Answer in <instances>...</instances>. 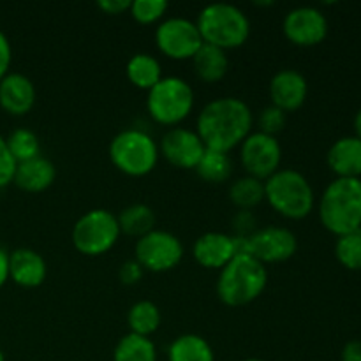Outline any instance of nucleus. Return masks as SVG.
Returning <instances> with one entry per match:
<instances>
[{
    "instance_id": "30",
    "label": "nucleus",
    "mask_w": 361,
    "mask_h": 361,
    "mask_svg": "<svg viewBox=\"0 0 361 361\" xmlns=\"http://www.w3.org/2000/svg\"><path fill=\"white\" fill-rule=\"evenodd\" d=\"M335 257L348 270H361V229L337 236Z\"/></svg>"
},
{
    "instance_id": "20",
    "label": "nucleus",
    "mask_w": 361,
    "mask_h": 361,
    "mask_svg": "<svg viewBox=\"0 0 361 361\" xmlns=\"http://www.w3.org/2000/svg\"><path fill=\"white\" fill-rule=\"evenodd\" d=\"M56 168L48 157H39L30 159L16 164V171H14L13 183H16L21 190L27 192H42L51 183L55 182Z\"/></svg>"
},
{
    "instance_id": "29",
    "label": "nucleus",
    "mask_w": 361,
    "mask_h": 361,
    "mask_svg": "<svg viewBox=\"0 0 361 361\" xmlns=\"http://www.w3.org/2000/svg\"><path fill=\"white\" fill-rule=\"evenodd\" d=\"M6 143L16 164L41 155V143H39L37 134L30 129H25V127L13 130L6 137Z\"/></svg>"
},
{
    "instance_id": "3",
    "label": "nucleus",
    "mask_w": 361,
    "mask_h": 361,
    "mask_svg": "<svg viewBox=\"0 0 361 361\" xmlns=\"http://www.w3.org/2000/svg\"><path fill=\"white\" fill-rule=\"evenodd\" d=\"M319 219L334 235L361 229V178H335L319 201Z\"/></svg>"
},
{
    "instance_id": "13",
    "label": "nucleus",
    "mask_w": 361,
    "mask_h": 361,
    "mask_svg": "<svg viewBox=\"0 0 361 361\" xmlns=\"http://www.w3.org/2000/svg\"><path fill=\"white\" fill-rule=\"evenodd\" d=\"M282 28L296 46H316L328 35V20L317 7L298 6L286 13Z\"/></svg>"
},
{
    "instance_id": "7",
    "label": "nucleus",
    "mask_w": 361,
    "mask_h": 361,
    "mask_svg": "<svg viewBox=\"0 0 361 361\" xmlns=\"http://www.w3.org/2000/svg\"><path fill=\"white\" fill-rule=\"evenodd\" d=\"M194 108V88L180 76H162L148 90L147 109L152 118L164 126H176Z\"/></svg>"
},
{
    "instance_id": "6",
    "label": "nucleus",
    "mask_w": 361,
    "mask_h": 361,
    "mask_svg": "<svg viewBox=\"0 0 361 361\" xmlns=\"http://www.w3.org/2000/svg\"><path fill=\"white\" fill-rule=\"evenodd\" d=\"M109 159L122 173L145 176L159 161V145L141 129H123L109 141Z\"/></svg>"
},
{
    "instance_id": "14",
    "label": "nucleus",
    "mask_w": 361,
    "mask_h": 361,
    "mask_svg": "<svg viewBox=\"0 0 361 361\" xmlns=\"http://www.w3.org/2000/svg\"><path fill=\"white\" fill-rule=\"evenodd\" d=\"M204 150L207 147L197 136L196 130L187 129V127H171L169 130H166L159 143V152L173 166L182 169H196Z\"/></svg>"
},
{
    "instance_id": "18",
    "label": "nucleus",
    "mask_w": 361,
    "mask_h": 361,
    "mask_svg": "<svg viewBox=\"0 0 361 361\" xmlns=\"http://www.w3.org/2000/svg\"><path fill=\"white\" fill-rule=\"evenodd\" d=\"M48 267L37 250L20 247L9 254V279L21 288H39L44 282Z\"/></svg>"
},
{
    "instance_id": "5",
    "label": "nucleus",
    "mask_w": 361,
    "mask_h": 361,
    "mask_svg": "<svg viewBox=\"0 0 361 361\" xmlns=\"http://www.w3.org/2000/svg\"><path fill=\"white\" fill-rule=\"evenodd\" d=\"M264 200L288 219H303L312 212L316 196L309 178L293 168H279L264 180Z\"/></svg>"
},
{
    "instance_id": "33",
    "label": "nucleus",
    "mask_w": 361,
    "mask_h": 361,
    "mask_svg": "<svg viewBox=\"0 0 361 361\" xmlns=\"http://www.w3.org/2000/svg\"><path fill=\"white\" fill-rule=\"evenodd\" d=\"M14 171H16V161L7 148L6 137L0 136V189L13 182Z\"/></svg>"
},
{
    "instance_id": "10",
    "label": "nucleus",
    "mask_w": 361,
    "mask_h": 361,
    "mask_svg": "<svg viewBox=\"0 0 361 361\" xmlns=\"http://www.w3.org/2000/svg\"><path fill=\"white\" fill-rule=\"evenodd\" d=\"M155 42L169 59H192L203 44L196 21L185 16H169L155 28Z\"/></svg>"
},
{
    "instance_id": "37",
    "label": "nucleus",
    "mask_w": 361,
    "mask_h": 361,
    "mask_svg": "<svg viewBox=\"0 0 361 361\" xmlns=\"http://www.w3.org/2000/svg\"><path fill=\"white\" fill-rule=\"evenodd\" d=\"M97 6L108 14H120L123 11H129L130 0H99Z\"/></svg>"
},
{
    "instance_id": "41",
    "label": "nucleus",
    "mask_w": 361,
    "mask_h": 361,
    "mask_svg": "<svg viewBox=\"0 0 361 361\" xmlns=\"http://www.w3.org/2000/svg\"><path fill=\"white\" fill-rule=\"evenodd\" d=\"M0 361H6V356H4V353H2V349H0Z\"/></svg>"
},
{
    "instance_id": "2",
    "label": "nucleus",
    "mask_w": 361,
    "mask_h": 361,
    "mask_svg": "<svg viewBox=\"0 0 361 361\" xmlns=\"http://www.w3.org/2000/svg\"><path fill=\"white\" fill-rule=\"evenodd\" d=\"M268 270L250 254H236L221 270L217 296L229 307H242L254 302L264 291Z\"/></svg>"
},
{
    "instance_id": "42",
    "label": "nucleus",
    "mask_w": 361,
    "mask_h": 361,
    "mask_svg": "<svg viewBox=\"0 0 361 361\" xmlns=\"http://www.w3.org/2000/svg\"><path fill=\"white\" fill-rule=\"evenodd\" d=\"M245 361H263V360H259V358H247Z\"/></svg>"
},
{
    "instance_id": "27",
    "label": "nucleus",
    "mask_w": 361,
    "mask_h": 361,
    "mask_svg": "<svg viewBox=\"0 0 361 361\" xmlns=\"http://www.w3.org/2000/svg\"><path fill=\"white\" fill-rule=\"evenodd\" d=\"M197 175L210 183H222L231 176L233 161L229 154L217 150H204L203 157L196 166Z\"/></svg>"
},
{
    "instance_id": "34",
    "label": "nucleus",
    "mask_w": 361,
    "mask_h": 361,
    "mask_svg": "<svg viewBox=\"0 0 361 361\" xmlns=\"http://www.w3.org/2000/svg\"><path fill=\"white\" fill-rule=\"evenodd\" d=\"M143 267H141L136 259L126 261V263H122V267L118 268L120 282H123L126 286L136 284V282H140L141 277H143Z\"/></svg>"
},
{
    "instance_id": "22",
    "label": "nucleus",
    "mask_w": 361,
    "mask_h": 361,
    "mask_svg": "<svg viewBox=\"0 0 361 361\" xmlns=\"http://www.w3.org/2000/svg\"><path fill=\"white\" fill-rule=\"evenodd\" d=\"M168 361H215V355L207 338L196 334H183L169 344Z\"/></svg>"
},
{
    "instance_id": "38",
    "label": "nucleus",
    "mask_w": 361,
    "mask_h": 361,
    "mask_svg": "<svg viewBox=\"0 0 361 361\" xmlns=\"http://www.w3.org/2000/svg\"><path fill=\"white\" fill-rule=\"evenodd\" d=\"M341 361H361V341H351L344 345Z\"/></svg>"
},
{
    "instance_id": "12",
    "label": "nucleus",
    "mask_w": 361,
    "mask_h": 361,
    "mask_svg": "<svg viewBox=\"0 0 361 361\" xmlns=\"http://www.w3.org/2000/svg\"><path fill=\"white\" fill-rule=\"evenodd\" d=\"M298 249V238L295 233L282 226H267L256 229L247 236V254L256 257L267 267L268 263H282L291 259Z\"/></svg>"
},
{
    "instance_id": "19",
    "label": "nucleus",
    "mask_w": 361,
    "mask_h": 361,
    "mask_svg": "<svg viewBox=\"0 0 361 361\" xmlns=\"http://www.w3.org/2000/svg\"><path fill=\"white\" fill-rule=\"evenodd\" d=\"M326 161L337 178H361V140L356 136L337 140L328 150Z\"/></svg>"
},
{
    "instance_id": "1",
    "label": "nucleus",
    "mask_w": 361,
    "mask_h": 361,
    "mask_svg": "<svg viewBox=\"0 0 361 361\" xmlns=\"http://www.w3.org/2000/svg\"><path fill=\"white\" fill-rule=\"evenodd\" d=\"M252 109L240 97H215L203 106L196 133L208 150L229 152L252 133Z\"/></svg>"
},
{
    "instance_id": "39",
    "label": "nucleus",
    "mask_w": 361,
    "mask_h": 361,
    "mask_svg": "<svg viewBox=\"0 0 361 361\" xmlns=\"http://www.w3.org/2000/svg\"><path fill=\"white\" fill-rule=\"evenodd\" d=\"M9 279V254L4 249H0V288Z\"/></svg>"
},
{
    "instance_id": "35",
    "label": "nucleus",
    "mask_w": 361,
    "mask_h": 361,
    "mask_svg": "<svg viewBox=\"0 0 361 361\" xmlns=\"http://www.w3.org/2000/svg\"><path fill=\"white\" fill-rule=\"evenodd\" d=\"M236 236H249L256 231V219L250 210H240L235 217Z\"/></svg>"
},
{
    "instance_id": "26",
    "label": "nucleus",
    "mask_w": 361,
    "mask_h": 361,
    "mask_svg": "<svg viewBox=\"0 0 361 361\" xmlns=\"http://www.w3.org/2000/svg\"><path fill=\"white\" fill-rule=\"evenodd\" d=\"M130 334L150 337L161 326V310L150 300H140L127 312Z\"/></svg>"
},
{
    "instance_id": "28",
    "label": "nucleus",
    "mask_w": 361,
    "mask_h": 361,
    "mask_svg": "<svg viewBox=\"0 0 361 361\" xmlns=\"http://www.w3.org/2000/svg\"><path fill=\"white\" fill-rule=\"evenodd\" d=\"M229 197L240 210H250L264 200V182L254 176H242L229 187Z\"/></svg>"
},
{
    "instance_id": "21",
    "label": "nucleus",
    "mask_w": 361,
    "mask_h": 361,
    "mask_svg": "<svg viewBox=\"0 0 361 361\" xmlns=\"http://www.w3.org/2000/svg\"><path fill=\"white\" fill-rule=\"evenodd\" d=\"M192 63L197 76L210 83L222 80L229 69V59L224 49L208 42H203L201 48L194 53Z\"/></svg>"
},
{
    "instance_id": "4",
    "label": "nucleus",
    "mask_w": 361,
    "mask_h": 361,
    "mask_svg": "<svg viewBox=\"0 0 361 361\" xmlns=\"http://www.w3.org/2000/svg\"><path fill=\"white\" fill-rule=\"evenodd\" d=\"M203 42L221 49L238 48L249 39L250 20L231 2H212L200 11L196 20Z\"/></svg>"
},
{
    "instance_id": "9",
    "label": "nucleus",
    "mask_w": 361,
    "mask_h": 361,
    "mask_svg": "<svg viewBox=\"0 0 361 361\" xmlns=\"http://www.w3.org/2000/svg\"><path fill=\"white\" fill-rule=\"evenodd\" d=\"M134 259L150 271H168L175 268L183 257V245L178 236L164 229H152L137 238L134 247Z\"/></svg>"
},
{
    "instance_id": "23",
    "label": "nucleus",
    "mask_w": 361,
    "mask_h": 361,
    "mask_svg": "<svg viewBox=\"0 0 361 361\" xmlns=\"http://www.w3.org/2000/svg\"><path fill=\"white\" fill-rule=\"evenodd\" d=\"M127 78L133 85L143 90H150L162 80L161 62L150 53H134L126 66Z\"/></svg>"
},
{
    "instance_id": "8",
    "label": "nucleus",
    "mask_w": 361,
    "mask_h": 361,
    "mask_svg": "<svg viewBox=\"0 0 361 361\" xmlns=\"http://www.w3.org/2000/svg\"><path fill=\"white\" fill-rule=\"evenodd\" d=\"M116 215L106 208H94L73 226V243L85 256H101L113 249L120 236Z\"/></svg>"
},
{
    "instance_id": "17",
    "label": "nucleus",
    "mask_w": 361,
    "mask_h": 361,
    "mask_svg": "<svg viewBox=\"0 0 361 361\" xmlns=\"http://www.w3.org/2000/svg\"><path fill=\"white\" fill-rule=\"evenodd\" d=\"M35 85L21 73H7L0 80V106L11 115H25L35 104Z\"/></svg>"
},
{
    "instance_id": "16",
    "label": "nucleus",
    "mask_w": 361,
    "mask_h": 361,
    "mask_svg": "<svg viewBox=\"0 0 361 361\" xmlns=\"http://www.w3.org/2000/svg\"><path fill=\"white\" fill-rule=\"evenodd\" d=\"M192 256L201 267L222 270L236 256L235 238L221 231L203 233L194 242Z\"/></svg>"
},
{
    "instance_id": "24",
    "label": "nucleus",
    "mask_w": 361,
    "mask_h": 361,
    "mask_svg": "<svg viewBox=\"0 0 361 361\" xmlns=\"http://www.w3.org/2000/svg\"><path fill=\"white\" fill-rule=\"evenodd\" d=\"M116 221H118L120 231L141 238L155 229V212L145 203H133L116 215Z\"/></svg>"
},
{
    "instance_id": "31",
    "label": "nucleus",
    "mask_w": 361,
    "mask_h": 361,
    "mask_svg": "<svg viewBox=\"0 0 361 361\" xmlns=\"http://www.w3.org/2000/svg\"><path fill=\"white\" fill-rule=\"evenodd\" d=\"M168 11L166 0H130L129 13L140 23H154Z\"/></svg>"
},
{
    "instance_id": "32",
    "label": "nucleus",
    "mask_w": 361,
    "mask_h": 361,
    "mask_svg": "<svg viewBox=\"0 0 361 361\" xmlns=\"http://www.w3.org/2000/svg\"><path fill=\"white\" fill-rule=\"evenodd\" d=\"M257 123H259L261 133L275 136V134L281 133L286 127V111H282L281 108H277L274 104L267 106V108H263L259 111Z\"/></svg>"
},
{
    "instance_id": "15",
    "label": "nucleus",
    "mask_w": 361,
    "mask_h": 361,
    "mask_svg": "<svg viewBox=\"0 0 361 361\" xmlns=\"http://www.w3.org/2000/svg\"><path fill=\"white\" fill-rule=\"evenodd\" d=\"M309 94L307 78L296 69H281L270 80L271 104L282 111H295L305 102Z\"/></svg>"
},
{
    "instance_id": "11",
    "label": "nucleus",
    "mask_w": 361,
    "mask_h": 361,
    "mask_svg": "<svg viewBox=\"0 0 361 361\" xmlns=\"http://www.w3.org/2000/svg\"><path fill=\"white\" fill-rule=\"evenodd\" d=\"M240 161H242L247 175L264 182L281 166V143L275 136L254 130L240 143Z\"/></svg>"
},
{
    "instance_id": "40",
    "label": "nucleus",
    "mask_w": 361,
    "mask_h": 361,
    "mask_svg": "<svg viewBox=\"0 0 361 361\" xmlns=\"http://www.w3.org/2000/svg\"><path fill=\"white\" fill-rule=\"evenodd\" d=\"M355 136L361 140V108L358 109V113H356L355 116Z\"/></svg>"
},
{
    "instance_id": "36",
    "label": "nucleus",
    "mask_w": 361,
    "mask_h": 361,
    "mask_svg": "<svg viewBox=\"0 0 361 361\" xmlns=\"http://www.w3.org/2000/svg\"><path fill=\"white\" fill-rule=\"evenodd\" d=\"M11 60H13V49L7 35L0 30V80L9 73Z\"/></svg>"
},
{
    "instance_id": "25",
    "label": "nucleus",
    "mask_w": 361,
    "mask_h": 361,
    "mask_svg": "<svg viewBox=\"0 0 361 361\" xmlns=\"http://www.w3.org/2000/svg\"><path fill=\"white\" fill-rule=\"evenodd\" d=\"M113 361H157V349L150 337L129 331L116 342Z\"/></svg>"
}]
</instances>
